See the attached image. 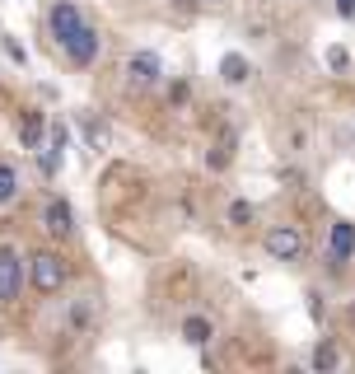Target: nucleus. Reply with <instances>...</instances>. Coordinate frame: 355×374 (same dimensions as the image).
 Instances as JSON below:
<instances>
[{
	"label": "nucleus",
	"instance_id": "1",
	"mask_svg": "<svg viewBox=\"0 0 355 374\" xmlns=\"http://www.w3.org/2000/svg\"><path fill=\"white\" fill-rule=\"evenodd\" d=\"M66 281H70V267H66L61 253H33L28 258V285H33L38 295H56Z\"/></svg>",
	"mask_w": 355,
	"mask_h": 374
},
{
	"label": "nucleus",
	"instance_id": "2",
	"mask_svg": "<svg viewBox=\"0 0 355 374\" xmlns=\"http://www.w3.org/2000/svg\"><path fill=\"white\" fill-rule=\"evenodd\" d=\"M23 285H28V262L5 243V248H0V304H14Z\"/></svg>",
	"mask_w": 355,
	"mask_h": 374
},
{
	"label": "nucleus",
	"instance_id": "3",
	"mask_svg": "<svg viewBox=\"0 0 355 374\" xmlns=\"http://www.w3.org/2000/svg\"><path fill=\"white\" fill-rule=\"evenodd\" d=\"M84 23H89V19L80 14V5H75V0H56L52 10H47V33H52V43H56V47L66 43V38H75L80 28H84Z\"/></svg>",
	"mask_w": 355,
	"mask_h": 374
},
{
	"label": "nucleus",
	"instance_id": "4",
	"mask_svg": "<svg viewBox=\"0 0 355 374\" xmlns=\"http://www.w3.org/2000/svg\"><path fill=\"white\" fill-rule=\"evenodd\" d=\"M159 79H164L159 52H136V57L126 61V84H131V89H155Z\"/></svg>",
	"mask_w": 355,
	"mask_h": 374
},
{
	"label": "nucleus",
	"instance_id": "5",
	"mask_svg": "<svg viewBox=\"0 0 355 374\" xmlns=\"http://www.w3.org/2000/svg\"><path fill=\"white\" fill-rule=\"evenodd\" d=\"M61 52H66L70 66H94V61H99V28H94V23H84L75 38H66V43H61Z\"/></svg>",
	"mask_w": 355,
	"mask_h": 374
},
{
	"label": "nucleus",
	"instance_id": "6",
	"mask_svg": "<svg viewBox=\"0 0 355 374\" xmlns=\"http://www.w3.org/2000/svg\"><path fill=\"white\" fill-rule=\"evenodd\" d=\"M266 253L276 262H295L304 253V234L295 225H276V229H266Z\"/></svg>",
	"mask_w": 355,
	"mask_h": 374
},
{
	"label": "nucleus",
	"instance_id": "7",
	"mask_svg": "<svg viewBox=\"0 0 355 374\" xmlns=\"http://www.w3.org/2000/svg\"><path fill=\"white\" fill-rule=\"evenodd\" d=\"M43 225H47L52 238H70L75 234V211H70L66 197H52V202L43 206Z\"/></svg>",
	"mask_w": 355,
	"mask_h": 374
},
{
	"label": "nucleus",
	"instance_id": "8",
	"mask_svg": "<svg viewBox=\"0 0 355 374\" xmlns=\"http://www.w3.org/2000/svg\"><path fill=\"white\" fill-rule=\"evenodd\" d=\"M43 136H52L43 108H23L19 113V145L23 150H43Z\"/></svg>",
	"mask_w": 355,
	"mask_h": 374
},
{
	"label": "nucleus",
	"instance_id": "9",
	"mask_svg": "<svg viewBox=\"0 0 355 374\" xmlns=\"http://www.w3.org/2000/svg\"><path fill=\"white\" fill-rule=\"evenodd\" d=\"M351 258H355V225L351 220H337L332 234H327V262L342 267V262H351Z\"/></svg>",
	"mask_w": 355,
	"mask_h": 374
},
{
	"label": "nucleus",
	"instance_id": "10",
	"mask_svg": "<svg viewBox=\"0 0 355 374\" xmlns=\"http://www.w3.org/2000/svg\"><path fill=\"white\" fill-rule=\"evenodd\" d=\"M19 202V169H14L10 159H0V211L5 206Z\"/></svg>",
	"mask_w": 355,
	"mask_h": 374
},
{
	"label": "nucleus",
	"instance_id": "11",
	"mask_svg": "<svg viewBox=\"0 0 355 374\" xmlns=\"http://www.w3.org/2000/svg\"><path fill=\"white\" fill-rule=\"evenodd\" d=\"M182 337L192 341V346H206V341L215 337V328H211V318H201V314H192V318H182Z\"/></svg>",
	"mask_w": 355,
	"mask_h": 374
},
{
	"label": "nucleus",
	"instance_id": "12",
	"mask_svg": "<svg viewBox=\"0 0 355 374\" xmlns=\"http://www.w3.org/2000/svg\"><path fill=\"white\" fill-rule=\"evenodd\" d=\"M220 75H224V84H248V61L239 57V52H224V61H220Z\"/></svg>",
	"mask_w": 355,
	"mask_h": 374
},
{
	"label": "nucleus",
	"instance_id": "13",
	"mask_svg": "<svg viewBox=\"0 0 355 374\" xmlns=\"http://www.w3.org/2000/svg\"><path fill=\"white\" fill-rule=\"evenodd\" d=\"M33 159H38V173L56 178V169H61V150H56V145H47V150H33Z\"/></svg>",
	"mask_w": 355,
	"mask_h": 374
},
{
	"label": "nucleus",
	"instance_id": "14",
	"mask_svg": "<svg viewBox=\"0 0 355 374\" xmlns=\"http://www.w3.org/2000/svg\"><path fill=\"white\" fill-rule=\"evenodd\" d=\"M337 361H342V356H337L332 341H322L318 351H313V370H337Z\"/></svg>",
	"mask_w": 355,
	"mask_h": 374
},
{
	"label": "nucleus",
	"instance_id": "15",
	"mask_svg": "<svg viewBox=\"0 0 355 374\" xmlns=\"http://www.w3.org/2000/svg\"><path fill=\"white\" fill-rule=\"evenodd\" d=\"M229 155H234V141H220V145L211 150V169H224V164H229Z\"/></svg>",
	"mask_w": 355,
	"mask_h": 374
},
{
	"label": "nucleus",
	"instance_id": "16",
	"mask_svg": "<svg viewBox=\"0 0 355 374\" xmlns=\"http://www.w3.org/2000/svg\"><path fill=\"white\" fill-rule=\"evenodd\" d=\"M229 220H234V225H253V206H248V202H234L229 206Z\"/></svg>",
	"mask_w": 355,
	"mask_h": 374
},
{
	"label": "nucleus",
	"instance_id": "17",
	"mask_svg": "<svg viewBox=\"0 0 355 374\" xmlns=\"http://www.w3.org/2000/svg\"><path fill=\"white\" fill-rule=\"evenodd\" d=\"M346 61H351V57H346V47H332V52H327V66H332V70H346Z\"/></svg>",
	"mask_w": 355,
	"mask_h": 374
},
{
	"label": "nucleus",
	"instance_id": "18",
	"mask_svg": "<svg viewBox=\"0 0 355 374\" xmlns=\"http://www.w3.org/2000/svg\"><path fill=\"white\" fill-rule=\"evenodd\" d=\"M47 145H56V150H66V145H70V131H66V126H52V141H47Z\"/></svg>",
	"mask_w": 355,
	"mask_h": 374
},
{
	"label": "nucleus",
	"instance_id": "19",
	"mask_svg": "<svg viewBox=\"0 0 355 374\" xmlns=\"http://www.w3.org/2000/svg\"><path fill=\"white\" fill-rule=\"evenodd\" d=\"M0 43H5V52H10V61H19V66H23V47L14 43V38H0Z\"/></svg>",
	"mask_w": 355,
	"mask_h": 374
},
{
	"label": "nucleus",
	"instance_id": "20",
	"mask_svg": "<svg viewBox=\"0 0 355 374\" xmlns=\"http://www.w3.org/2000/svg\"><path fill=\"white\" fill-rule=\"evenodd\" d=\"M337 10H342L346 19H351V14H355V0H337Z\"/></svg>",
	"mask_w": 355,
	"mask_h": 374
}]
</instances>
